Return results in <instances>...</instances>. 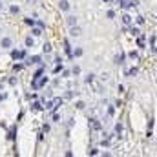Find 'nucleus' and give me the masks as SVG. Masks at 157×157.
<instances>
[{"label":"nucleus","mask_w":157,"mask_h":157,"mask_svg":"<svg viewBox=\"0 0 157 157\" xmlns=\"http://www.w3.org/2000/svg\"><path fill=\"white\" fill-rule=\"evenodd\" d=\"M26 51H13V59H24Z\"/></svg>","instance_id":"f257e3e1"},{"label":"nucleus","mask_w":157,"mask_h":157,"mask_svg":"<svg viewBox=\"0 0 157 157\" xmlns=\"http://www.w3.org/2000/svg\"><path fill=\"white\" fill-rule=\"evenodd\" d=\"M60 9H62V11H68V9H70L68 0H60Z\"/></svg>","instance_id":"f03ea898"},{"label":"nucleus","mask_w":157,"mask_h":157,"mask_svg":"<svg viewBox=\"0 0 157 157\" xmlns=\"http://www.w3.org/2000/svg\"><path fill=\"white\" fill-rule=\"evenodd\" d=\"M2 48H11V39H2Z\"/></svg>","instance_id":"7ed1b4c3"},{"label":"nucleus","mask_w":157,"mask_h":157,"mask_svg":"<svg viewBox=\"0 0 157 157\" xmlns=\"http://www.w3.org/2000/svg\"><path fill=\"white\" fill-rule=\"evenodd\" d=\"M68 24H70V26L73 28V26L77 24V18H75V17H68Z\"/></svg>","instance_id":"20e7f679"},{"label":"nucleus","mask_w":157,"mask_h":157,"mask_svg":"<svg viewBox=\"0 0 157 157\" xmlns=\"http://www.w3.org/2000/svg\"><path fill=\"white\" fill-rule=\"evenodd\" d=\"M26 46H28V48H31V46H33V39H31V37H28V39H26Z\"/></svg>","instance_id":"39448f33"},{"label":"nucleus","mask_w":157,"mask_h":157,"mask_svg":"<svg viewBox=\"0 0 157 157\" xmlns=\"http://www.w3.org/2000/svg\"><path fill=\"white\" fill-rule=\"evenodd\" d=\"M71 35H80V29H78V28H73V29H71Z\"/></svg>","instance_id":"423d86ee"},{"label":"nucleus","mask_w":157,"mask_h":157,"mask_svg":"<svg viewBox=\"0 0 157 157\" xmlns=\"http://www.w3.org/2000/svg\"><path fill=\"white\" fill-rule=\"evenodd\" d=\"M44 51L49 53V51H51V46H49V44H44Z\"/></svg>","instance_id":"0eeeda50"},{"label":"nucleus","mask_w":157,"mask_h":157,"mask_svg":"<svg viewBox=\"0 0 157 157\" xmlns=\"http://www.w3.org/2000/svg\"><path fill=\"white\" fill-rule=\"evenodd\" d=\"M11 13H18V7L17 6H11Z\"/></svg>","instance_id":"6e6552de"},{"label":"nucleus","mask_w":157,"mask_h":157,"mask_svg":"<svg viewBox=\"0 0 157 157\" xmlns=\"http://www.w3.org/2000/svg\"><path fill=\"white\" fill-rule=\"evenodd\" d=\"M82 55V49H75V57H80Z\"/></svg>","instance_id":"1a4fd4ad"},{"label":"nucleus","mask_w":157,"mask_h":157,"mask_svg":"<svg viewBox=\"0 0 157 157\" xmlns=\"http://www.w3.org/2000/svg\"><path fill=\"white\" fill-rule=\"evenodd\" d=\"M4 97H6V95H0V101H2V99H4Z\"/></svg>","instance_id":"9d476101"},{"label":"nucleus","mask_w":157,"mask_h":157,"mask_svg":"<svg viewBox=\"0 0 157 157\" xmlns=\"http://www.w3.org/2000/svg\"><path fill=\"white\" fill-rule=\"evenodd\" d=\"M0 9H2V2H0Z\"/></svg>","instance_id":"9b49d317"}]
</instances>
